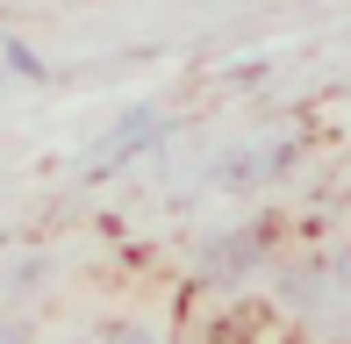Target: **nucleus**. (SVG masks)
Returning <instances> with one entry per match:
<instances>
[{
	"mask_svg": "<svg viewBox=\"0 0 351 344\" xmlns=\"http://www.w3.org/2000/svg\"><path fill=\"white\" fill-rule=\"evenodd\" d=\"M165 130H172V122L158 115V108H130V115L93 144V165H130V158H143L151 144H165Z\"/></svg>",
	"mask_w": 351,
	"mask_h": 344,
	"instance_id": "nucleus-1",
	"label": "nucleus"
}]
</instances>
